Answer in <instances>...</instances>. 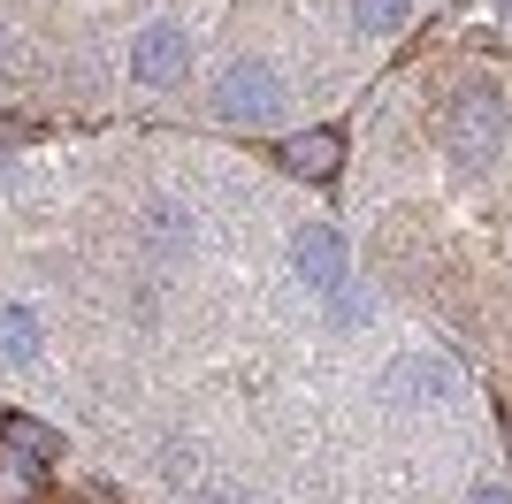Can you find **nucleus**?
I'll return each instance as SVG.
<instances>
[{
	"label": "nucleus",
	"mask_w": 512,
	"mask_h": 504,
	"mask_svg": "<svg viewBox=\"0 0 512 504\" xmlns=\"http://www.w3.org/2000/svg\"><path fill=\"white\" fill-rule=\"evenodd\" d=\"M184 69H192V31L184 23H146L130 39V77L138 84H176Z\"/></svg>",
	"instance_id": "nucleus-4"
},
{
	"label": "nucleus",
	"mask_w": 512,
	"mask_h": 504,
	"mask_svg": "<svg viewBox=\"0 0 512 504\" xmlns=\"http://www.w3.org/2000/svg\"><path fill=\"white\" fill-rule=\"evenodd\" d=\"M31 497H39V466L0 451V504H31Z\"/></svg>",
	"instance_id": "nucleus-10"
},
{
	"label": "nucleus",
	"mask_w": 512,
	"mask_h": 504,
	"mask_svg": "<svg viewBox=\"0 0 512 504\" xmlns=\"http://www.w3.org/2000/svg\"><path fill=\"white\" fill-rule=\"evenodd\" d=\"M276 107H283V69L260 62V54H245V62H230L214 77V115L222 123H268Z\"/></svg>",
	"instance_id": "nucleus-2"
},
{
	"label": "nucleus",
	"mask_w": 512,
	"mask_h": 504,
	"mask_svg": "<svg viewBox=\"0 0 512 504\" xmlns=\"http://www.w3.org/2000/svg\"><path fill=\"white\" fill-rule=\"evenodd\" d=\"M467 504H512V482H474Z\"/></svg>",
	"instance_id": "nucleus-12"
},
{
	"label": "nucleus",
	"mask_w": 512,
	"mask_h": 504,
	"mask_svg": "<svg viewBox=\"0 0 512 504\" xmlns=\"http://www.w3.org/2000/svg\"><path fill=\"white\" fill-rule=\"evenodd\" d=\"M444 146H451V161H467V168L505 146V92L497 84H467L444 107Z\"/></svg>",
	"instance_id": "nucleus-1"
},
{
	"label": "nucleus",
	"mask_w": 512,
	"mask_h": 504,
	"mask_svg": "<svg viewBox=\"0 0 512 504\" xmlns=\"http://www.w3.org/2000/svg\"><path fill=\"white\" fill-rule=\"evenodd\" d=\"M291 176H306V184H329L344 168V130H299V138H283V153H276Z\"/></svg>",
	"instance_id": "nucleus-6"
},
{
	"label": "nucleus",
	"mask_w": 512,
	"mask_h": 504,
	"mask_svg": "<svg viewBox=\"0 0 512 504\" xmlns=\"http://www.w3.org/2000/svg\"><path fill=\"white\" fill-rule=\"evenodd\" d=\"M39 344H46L39 314H31L23 298H0V367H31V359H39Z\"/></svg>",
	"instance_id": "nucleus-8"
},
{
	"label": "nucleus",
	"mask_w": 512,
	"mask_h": 504,
	"mask_svg": "<svg viewBox=\"0 0 512 504\" xmlns=\"http://www.w3.org/2000/svg\"><path fill=\"white\" fill-rule=\"evenodd\" d=\"M505 16H512V0H505Z\"/></svg>",
	"instance_id": "nucleus-14"
},
{
	"label": "nucleus",
	"mask_w": 512,
	"mask_h": 504,
	"mask_svg": "<svg viewBox=\"0 0 512 504\" xmlns=\"http://www.w3.org/2000/svg\"><path fill=\"white\" fill-rule=\"evenodd\" d=\"M383 398L390 405H451L459 398V367H451L444 352H406L383 375Z\"/></svg>",
	"instance_id": "nucleus-3"
},
{
	"label": "nucleus",
	"mask_w": 512,
	"mask_h": 504,
	"mask_svg": "<svg viewBox=\"0 0 512 504\" xmlns=\"http://www.w3.org/2000/svg\"><path fill=\"white\" fill-rule=\"evenodd\" d=\"M0 451H16V459H31V466H54L62 459V428H46V420H31V413H0Z\"/></svg>",
	"instance_id": "nucleus-7"
},
{
	"label": "nucleus",
	"mask_w": 512,
	"mask_h": 504,
	"mask_svg": "<svg viewBox=\"0 0 512 504\" xmlns=\"http://www.w3.org/2000/svg\"><path fill=\"white\" fill-rule=\"evenodd\" d=\"M0 69H8V46H0Z\"/></svg>",
	"instance_id": "nucleus-13"
},
{
	"label": "nucleus",
	"mask_w": 512,
	"mask_h": 504,
	"mask_svg": "<svg viewBox=\"0 0 512 504\" xmlns=\"http://www.w3.org/2000/svg\"><path fill=\"white\" fill-rule=\"evenodd\" d=\"M291 268H299L306 291L337 298V291H344V237L329 230V222H306V230L291 237Z\"/></svg>",
	"instance_id": "nucleus-5"
},
{
	"label": "nucleus",
	"mask_w": 512,
	"mask_h": 504,
	"mask_svg": "<svg viewBox=\"0 0 512 504\" xmlns=\"http://www.w3.org/2000/svg\"><path fill=\"white\" fill-rule=\"evenodd\" d=\"M413 8H421V0H352V31H360V39H390V31L413 23Z\"/></svg>",
	"instance_id": "nucleus-9"
},
{
	"label": "nucleus",
	"mask_w": 512,
	"mask_h": 504,
	"mask_svg": "<svg viewBox=\"0 0 512 504\" xmlns=\"http://www.w3.org/2000/svg\"><path fill=\"white\" fill-rule=\"evenodd\" d=\"M153 245H192V214H176V207H153Z\"/></svg>",
	"instance_id": "nucleus-11"
}]
</instances>
